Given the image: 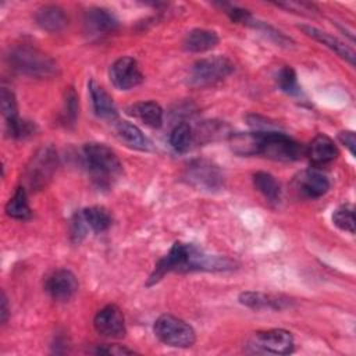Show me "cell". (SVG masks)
<instances>
[{"label": "cell", "mask_w": 356, "mask_h": 356, "mask_svg": "<svg viewBox=\"0 0 356 356\" xmlns=\"http://www.w3.org/2000/svg\"><path fill=\"white\" fill-rule=\"evenodd\" d=\"M236 261L220 254H210L199 249L193 243L175 242L168 253L157 261L149 280L147 286L157 284L168 273H191V271H231L236 268Z\"/></svg>", "instance_id": "1"}, {"label": "cell", "mask_w": 356, "mask_h": 356, "mask_svg": "<svg viewBox=\"0 0 356 356\" xmlns=\"http://www.w3.org/2000/svg\"><path fill=\"white\" fill-rule=\"evenodd\" d=\"M82 156L93 182L100 188L111 186L122 174V164L117 153L104 143H86Z\"/></svg>", "instance_id": "2"}, {"label": "cell", "mask_w": 356, "mask_h": 356, "mask_svg": "<svg viewBox=\"0 0 356 356\" xmlns=\"http://www.w3.org/2000/svg\"><path fill=\"white\" fill-rule=\"evenodd\" d=\"M8 61L13 70L32 78L44 79L58 74L57 63L46 53L29 44L13 47L8 54Z\"/></svg>", "instance_id": "3"}, {"label": "cell", "mask_w": 356, "mask_h": 356, "mask_svg": "<svg viewBox=\"0 0 356 356\" xmlns=\"http://www.w3.org/2000/svg\"><path fill=\"white\" fill-rule=\"evenodd\" d=\"M58 167V154L51 145L39 147L25 168V181L32 191L43 189Z\"/></svg>", "instance_id": "4"}, {"label": "cell", "mask_w": 356, "mask_h": 356, "mask_svg": "<svg viewBox=\"0 0 356 356\" xmlns=\"http://www.w3.org/2000/svg\"><path fill=\"white\" fill-rule=\"evenodd\" d=\"M154 335L172 348H191L196 342V332L191 324L171 314H161L153 325Z\"/></svg>", "instance_id": "5"}, {"label": "cell", "mask_w": 356, "mask_h": 356, "mask_svg": "<svg viewBox=\"0 0 356 356\" xmlns=\"http://www.w3.org/2000/svg\"><path fill=\"white\" fill-rule=\"evenodd\" d=\"M234 71V64L225 56H210L196 61L189 72V83L196 88L214 85Z\"/></svg>", "instance_id": "6"}, {"label": "cell", "mask_w": 356, "mask_h": 356, "mask_svg": "<svg viewBox=\"0 0 356 356\" xmlns=\"http://www.w3.org/2000/svg\"><path fill=\"white\" fill-rule=\"evenodd\" d=\"M306 147L281 131L263 132L260 154L275 161H296L305 156Z\"/></svg>", "instance_id": "7"}, {"label": "cell", "mask_w": 356, "mask_h": 356, "mask_svg": "<svg viewBox=\"0 0 356 356\" xmlns=\"http://www.w3.org/2000/svg\"><path fill=\"white\" fill-rule=\"evenodd\" d=\"M248 346L253 353L289 355L293 352V337L282 328H273L253 332L248 341Z\"/></svg>", "instance_id": "8"}, {"label": "cell", "mask_w": 356, "mask_h": 356, "mask_svg": "<svg viewBox=\"0 0 356 356\" xmlns=\"http://www.w3.org/2000/svg\"><path fill=\"white\" fill-rule=\"evenodd\" d=\"M184 179L196 189L216 192L224 186V174L221 168L209 160L191 161L184 172Z\"/></svg>", "instance_id": "9"}, {"label": "cell", "mask_w": 356, "mask_h": 356, "mask_svg": "<svg viewBox=\"0 0 356 356\" xmlns=\"http://www.w3.org/2000/svg\"><path fill=\"white\" fill-rule=\"evenodd\" d=\"M110 81L120 90L136 88L143 81V74L138 61L132 57H120L110 67Z\"/></svg>", "instance_id": "10"}, {"label": "cell", "mask_w": 356, "mask_h": 356, "mask_svg": "<svg viewBox=\"0 0 356 356\" xmlns=\"http://www.w3.org/2000/svg\"><path fill=\"white\" fill-rule=\"evenodd\" d=\"M96 331L107 338H122L127 332L125 317L117 305H107L100 309L93 320Z\"/></svg>", "instance_id": "11"}, {"label": "cell", "mask_w": 356, "mask_h": 356, "mask_svg": "<svg viewBox=\"0 0 356 356\" xmlns=\"http://www.w3.org/2000/svg\"><path fill=\"white\" fill-rule=\"evenodd\" d=\"M44 289L53 300L68 302L78 291V281L72 271L60 268L46 278Z\"/></svg>", "instance_id": "12"}, {"label": "cell", "mask_w": 356, "mask_h": 356, "mask_svg": "<svg viewBox=\"0 0 356 356\" xmlns=\"http://www.w3.org/2000/svg\"><path fill=\"white\" fill-rule=\"evenodd\" d=\"M118 28L117 18L106 8L90 7L83 15V29L89 36H102Z\"/></svg>", "instance_id": "13"}, {"label": "cell", "mask_w": 356, "mask_h": 356, "mask_svg": "<svg viewBox=\"0 0 356 356\" xmlns=\"http://www.w3.org/2000/svg\"><path fill=\"white\" fill-rule=\"evenodd\" d=\"M238 300L241 305H243L249 309H253V310H264V309L282 310L292 305V300L286 296L266 293V292H259V291L242 292L239 295Z\"/></svg>", "instance_id": "14"}, {"label": "cell", "mask_w": 356, "mask_h": 356, "mask_svg": "<svg viewBox=\"0 0 356 356\" xmlns=\"http://www.w3.org/2000/svg\"><path fill=\"white\" fill-rule=\"evenodd\" d=\"M296 188L302 192L306 197L317 199L325 195L330 189L328 178L317 171V170H306L302 171L296 178Z\"/></svg>", "instance_id": "15"}, {"label": "cell", "mask_w": 356, "mask_h": 356, "mask_svg": "<svg viewBox=\"0 0 356 356\" xmlns=\"http://www.w3.org/2000/svg\"><path fill=\"white\" fill-rule=\"evenodd\" d=\"M305 154L314 165H324L337 159L338 147L330 136L325 134H318L306 147Z\"/></svg>", "instance_id": "16"}, {"label": "cell", "mask_w": 356, "mask_h": 356, "mask_svg": "<svg viewBox=\"0 0 356 356\" xmlns=\"http://www.w3.org/2000/svg\"><path fill=\"white\" fill-rule=\"evenodd\" d=\"M299 29H302L307 36H310L312 39L320 42L321 44H324L325 47H328L330 50H332L334 53H337L339 57L345 58L350 65L355 64V51L352 47L346 46L343 42H341L338 38L316 28L312 25H299Z\"/></svg>", "instance_id": "17"}, {"label": "cell", "mask_w": 356, "mask_h": 356, "mask_svg": "<svg viewBox=\"0 0 356 356\" xmlns=\"http://www.w3.org/2000/svg\"><path fill=\"white\" fill-rule=\"evenodd\" d=\"M88 89L95 114L102 120H115L118 115L115 103L113 97L104 90V88L99 85L95 79H90L88 82Z\"/></svg>", "instance_id": "18"}, {"label": "cell", "mask_w": 356, "mask_h": 356, "mask_svg": "<svg viewBox=\"0 0 356 356\" xmlns=\"http://www.w3.org/2000/svg\"><path fill=\"white\" fill-rule=\"evenodd\" d=\"M36 24L47 32H60L68 24V17L65 11L56 4L42 6L35 14Z\"/></svg>", "instance_id": "19"}, {"label": "cell", "mask_w": 356, "mask_h": 356, "mask_svg": "<svg viewBox=\"0 0 356 356\" xmlns=\"http://www.w3.org/2000/svg\"><path fill=\"white\" fill-rule=\"evenodd\" d=\"M115 134L117 138L131 149L142 152H147L152 149V142L149 140V138L135 124L129 121H118L115 125Z\"/></svg>", "instance_id": "20"}, {"label": "cell", "mask_w": 356, "mask_h": 356, "mask_svg": "<svg viewBox=\"0 0 356 356\" xmlns=\"http://www.w3.org/2000/svg\"><path fill=\"white\" fill-rule=\"evenodd\" d=\"M263 132H235L229 135L231 150L238 156H256L260 154Z\"/></svg>", "instance_id": "21"}, {"label": "cell", "mask_w": 356, "mask_h": 356, "mask_svg": "<svg viewBox=\"0 0 356 356\" xmlns=\"http://www.w3.org/2000/svg\"><path fill=\"white\" fill-rule=\"evenodd\" d=\"M220 39L214 31L195 28L189 31L184 39V47L192 53H203L214 49Z\"/></svg>", "instance_id": "22"}, {"label": "cell", "mask_w": 356, "mask_h": 356, "mask_svg": "<svg viewBox=\"0 0 356 356\" xmlns=\"http://www.w3.org/2000/svg\"><path fill=\"white\" fill-rule=\"evenodd\" d=\"M127 113L152 128H160L163 124V108L156 102L135 103L127 108Z\"/></svg>", "instance_id": "23"}, {"label": "cell", "mask_w": 356, "mask_h": 356, "mask_svg": "<svg viewBox=\"0 0 356 356\" xmlns=\"http://www.w3.org/2000/svg\"><path fill=\"white\" fill-rule=\"evenodd\" d=\"M82 220L85 221L86 227L89 231L95 234H102L107 231L111 225V214L108 213L107 209L103 206H90L79 211Z\"/></svg>", "instance_id": "24"}, {"label": "cell", "mask_w": 356, "mask_h": 356, "mask_svg": "<svg viewBox=\"0 0 356 356\" xmlns=\"http://www.w3.org/2000/svg\"><path fill=\"white\" fill-rule=\"evenodd\" d=\"M253 185L270 203H278L281 200V186L270 172L257 171L253 175Z\"/></svg>", "instance_id": "25"}, {"label": "cell", "mask_w": 356, "mask_h": 356, "mask_svg": "<svg viewBox=\"0 0 356 356\" xmlns=\"http://www.w3.org/2000/svg\"><path fill=\"white\" fill-rule=\"evenodd\" d=\"M6 214L15 220H26L31 217L32 210L28 204L26 191L22 186H18L13 197L6 204Z\"/></svg>", "instance_id": "26"}, {"label": "cell", "mask_w": 356, "mask_h": 356, "mask_svg": "<svg viewBox=\"0 0 356 356\" xmlns=\"http://www.w3.org/2000/svg\"><path fill=\"white\" fill-rule=\"evenodd\" d=\"M248 26H252L254 29H257L259 32H261L266 38H268L271 42H274L277 46H281V47H292L295 43L291 38H288L284 32H281L280 29L274 28L273 25L264 22V21H259L256 18H253V15L250 17V19L246 22Z\"/></svg>", "instance_id": "27"}, {"label": "cell", "mask_w": 356, "mask_h": 356, "mask_svg": "<svg viewBox=\"0 0 356 356\" xmlns=\"http://www.w3.org/2000/svg\"><path fill=\"white\" fill-rule=\"evenodd\" d=\"M195 142V134L189 124H178L170 134V145L178 153H186Z\"/></svg>", "instance_id": "28"}, {"label": "cell", "mask_w": 356, "mask_h": 356, "mask_svg": "<svg viewBox=\"0 0 356 356\" xmlns=\"http://www.w3.org/2000/svg\"><path fill=\"white\" fill-rule=\"evenodd\" d=\"M275 82H277L278 88L289 96H299L302 92L300 86L298 83L296 72L289 65H284L282 68H280V71L277 72V76H275Z\"/></svg>", "instance_id": "29"}, {"label": "cell", "mask_w": 356, "mask_h": 356, "mask_svg": "<svg viewBox=\"0 0 356 356\" xmlns=\"http://www.w3.org/2000/svg\"><path fill=\"white\" fill-rule=\"evenodd\" d=\"M0 107L3 117L6 120V124L17 121L18 117V106L15 100V95L8 88H1L0 92Z\"/></svg>", "instance_id": "30"}, {"label": "cell", "mask_w": 356, "mask_h": 356, "mask_svg": "<svg viewBox=\"0 0 356 356\" xmlns=\"http://www.w3.org/2000/svg\"><path fill=\"white\" fill-rule=\"evenodd\" d=\"M332 222L342 231L355 234V213L353 207L343 204L332 213Z\"/></svg>", "instance_id": "31"}, {"label": "cell", "mask_w": 356, "mask_h": 356, "mask_svg": "<svg viewBox=\"0 0 356 356\" xmlns=\"http://www.w3.org/2000/svg\"><path fill=\"white\" fill-rule=\"evenodd\" d=\"M63 122L64 125H72L76 121L78 117V96L72 88H68L65 90V99H64V107H63Z\"/></svg>", "instance_id": "32"}, {"label": "cell", "mask_w": 356, "mask_h": 356, "mask_svg": "<svg viewBox=\"0 0 356 356\" xmlns=\"http://www.w3.org/2000/svg\"><path fill=\"white\" fill-rule=\"evenodd\" d=\"M6 132L8 134V136L15 138V139L26 138V136H29L35 132V124H32L31 121H25V120L18 118L14 122L6 124Z\"/></svg>", "instance_id": "33"}, {"label": "cell", "mask_w": 356, "mask_h": 356, "mask_svg": "<svg viewBox=\"0 0 356 356\" xmlns=\"http://www.w3.org/2000/svg\"><path fill=\"white\" fill-rule=\"evenodd\" d=\"M88 227L85 224V221L82 220L79 211L74 214V217L71 218V239L76 243H79L88 234Z\"/></svg>", "instance_id": "34"}, {"label": "cell", "mask_w": 356, "mask_h": 356, "mask_svg": "<svg viewBox=\"0 0 356 356\" xmlns=\"http://www.w3.org/2000/svg\"><path fill=\"white\" fill-rule=\"evenodd\" d=\"M275 6L289 11L299 13V14H307V15H312L317 11V7L313 3H306V1H285V3H275Z\"/></svg>", "instance_id": "35"}, {"label": "cell", "mask_w": 356, "mask_h": 356, "mask_svg": "<svg viewBox=\"0 0 356 356\" xmlns=\"http://www.w3.org/2000/svg\"><path fill=\"white\" fill-rule=\"evenodd\" d=\"M97 355H134L136 353L135 350L132 349H128L125 346H121V345H102L99 346L96 350H95Z\"/></svg>", "instance_id": "36"}, {"label": "cell", "mask_w": 356, "mask_h": 356, "mask_svg": "<svg viewBox=\"0 0 356 356\" xmlns=\"http://www.w3.org/2000/svg\"><path fill=\"white\" fill-rule=\"evenodd\" d=\"M338 139L339 142L350 152V154H355V146H356V138H355V132L352 131H342L338 134Z\"/></svg>", "instance_id": "37"}, {"label": "cell", "mask_w": 356, "mask_h": 356, "mask_svg": "<svg viewBox=\"0 0 356 356\" xmlns=\"http://www.w3.org/2000/svg\"><path fill=\"white\" fill-rule=\"evenodd\" d=\"M10 309H8V300L4 292H1V300H0V320L4 324L8 320Z\"/></svg>", "instance_id": "38"}]
</instances>
